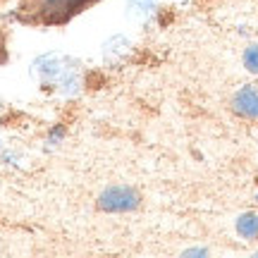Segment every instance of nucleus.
<instances>
[{
	"instance_id": "1",
	"label": "nucleus",
	"mask_w": 258,
	"mask_h": 258,
	"mask_svg": "<svg viewBox=\"0 0 258 258\" xmlns=\"http://www.w3.org/2000/svg\"><path fill=\"white\" fill-rule=\"evenodd\" d=\"M98 3L101 0H19L12 17L27 27H64Z\"/></svg>"
},
{
	"instance_id": "2",
	"label": "nucleus",
	"mask_w": 258,
	"mask_h": 258,
	"mask_svg": "<svg viewBox=\"0 0 258 258\" xmlns=\"http://www.w3.org/2000/svg\"><path fill=\"white\" fill-rule=\"evenodd\" d=\"M31 77L41 86L70 96L82 86V62L64 53H46L31 62Z\"/></svg>"
},
{
	"instance_id": "3",
	"label": "nucleus",
	"mask_w": 258,
	"mask_h": 258,
	"mask_svg": "<svg viewBox=\"0 0 258 258\" xmlns=\"http://www.w3.org/2000/svg\"><path fill=\"white\" fill-rule=\"evenodd\" d=\"M141 201V196L134 186H127V184H117V186H110L98 196V208L105 213H127V211H134Z\"/></svg>"
},
{
	"instance_id": "4",
	"label": "nucleus",
	"mask_w": 258,
	"mask_h": 258,
	"mask_svg": "<svg viewBox=\"0 0 258 258\" xmlns=\"http://www.w3.org/2000/svg\"><path fill=\"white\" fill-rule=\"evenodd\" d=\"M232 110L244 120H258V86L246 84L232 96Z\"/></svg>"
},
{
	"instance_id": "5",
	"label": "nucleus",
	"mask_w": 258,
	"mask_h": 258,
	"mask_svg": "<svg viewBox=\"0 0 258 258\" xmlns=\"http://www.w3.org/2000/svg\"><path fill=\"white\" fill-rule=\"evenodd\" d=\"M158 12V0H127V17L137 24H146Z\"/></svg>"
},
{
	"instance_id": "6",
	"label": "nucleus",
	"mask_w": 258,
	"mask_h": 258,
	"mask_svg": "<svg viewBox=\"0 0 258 258\" xmlns=\"http://www.w3.org/2000/svg\"><path fill=\"white\" fill-rule=\"evenodd\" d=\"M237 232L244 239H258V215L253 213H244L237 220Z\"/></svg>"
},
{
	"instance_id": "7",
	"label": "nucleus",
	"mask_w": 258,
	"mask_h": 258,
	"mask_svg": "<svg viewBox=\"0 0 258 258\" xmlns=\"http://www.w3.org/2000/svg\"><path fill=\"white\" fill-rule=\"evenodd\" d=\"M244 67L249 70L251 74H258V43H251L246 50H244Z\"/></svg>"
},
{
	"instance_id": "8",
	"label": "nucleus",
	"mask_w": 258,
	"mask_h": 258,
	"mask_svg": "<svg viewBox=\"0 0 258 258\" xmlns=\"http://www.w3.org/2000/svg\"><path fill=\"white\" fill-rule=\"evenodd\" d=\"M8 62V34L5 29H0V64Z\"/></svg>"
},
{
	"instance_id": "9",
	"label": "nucleus",
	"mask_w": 258,
	"mask_h": 258,
	"mask_svg": "<svg viewBox=\"0 0 258 258\" xmlns=\"http://www.w3.org/2000/svg\"><path fill=\"white\" fill-rule=\"evenodd\" d=\"M208 251L206 249H189V251H184V256H206Z\"/></svg>"
},
{
	"instance_id": "10",
	"label": "nucleus",
	"mask_w": 258,
	"mask_h": 258,
	"mask_svg": "<svg viewBox=\"0 0 258 258\" xmlns=\"http://www.w3.org/2000/svg\"><path fill=\"white\" fill-rule=\"evenodd\" d=\"M0 148H3V141H0Z\"/></svg>"
}]
</instances>
